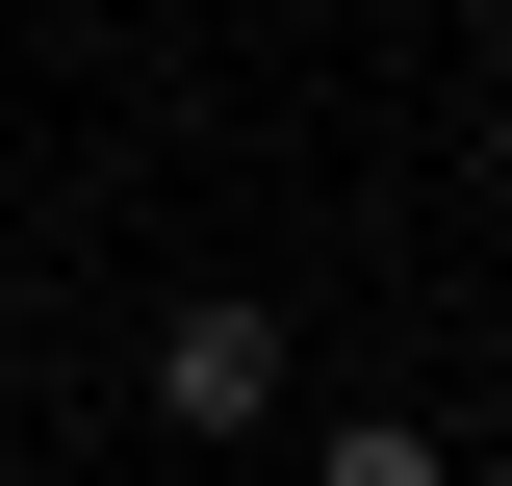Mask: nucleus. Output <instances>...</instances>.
Segmentation results:
<instances>
[{
  "mask_svg": "<svg viewBox=\"0 0 512 486\" xmlns=\"http://www.w3.org/2000/svg\"><path fill=\"white\" fill-rule=\"evenodd\" d=\"M154 410H180V435H256V410H282V307H180V333H154Z\"/></svg>",
  "mask_w": 512,
  "mask_h": 486,
  "instance_id": "nucleus-1",
  "label": "nucleus"
},
{
  "mask_svg": "<svg viewBox=\"0 0 512 486\" xmlns=\"http://www.w3.org/2000/svg\"><path fill=\"white\" fill-rule=\"evenodd\" d=\"M308 486H461V461H436V435H384V410H359V435H333Z\"/></svg>",
  "mask_w": 512,
  "mask_h": 486,
  "instance_id": "nucleus-2",
  "label": "nucleus"
}]
</instances>
